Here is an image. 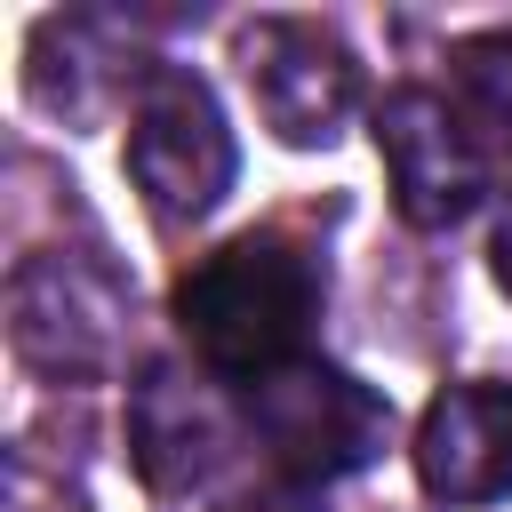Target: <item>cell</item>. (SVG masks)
<instances>
[{
	"label": "cell",
	"mask_w": 512,
	"mask_h": 512,
	"mask_svg": "<svg viewBox=\"0 0 512 512\" xmlns=\"http://www.w3.org/2000/svg\"><path fill=\"white\" fill-rule=\"evenodd\" d=\"M488 272H496V288L512 296V200L496 208V232H488Z\"/></svg>",
	"instance_id": "8fae6325"
},
{
	"label": "cell",
	"mask_w": 512,
	"mask_h": 512,
	"mask_svg": "<svg viewBox=\"0 0 512 512\" xmlns=\"http://www.w3.org/2000/svg\"><path fill=\"white\" fill-rule=\"evenodd\" d=\"M456 112L488 152L512 160V32H480L456 48Z\"/></svg>",
	"instance_id": "9c48e42d"
},
{
	"label": "cell",
	"mask_w": 512,
	"mask_h": 512,
	"mask_svg": "<svg viewBox=\"0 0 512 512\" xmlns=\"http://www.w3.org/2000/svg\"><path fill=\"white\" fill-rule=\"evenodd\" d=\"M128 280L96 248H40L8 272V344L56 384H88L120 360Z\"/></svg>",
	"instance_id": "277c9868"
},
{
	"label": "cell",
	"mask_w": 512,
	"mask_h": 512,
	"mask_svg": "<svg viewBox=\"0 0 512 512\" xmlns=\"http://www.w3.org/2000/svg\"><path fill=\"white\" fill-rule=\"evenodd\" d=\"M128 448H136L152 488H200L224 464V408L184 368L152 360L144 384L128 392Z\"/></svg>",
	"instance_id": "ba28073f"
},
{
	"label": "cell",
	"mask_w": 512,
	"mask_h": 512,
	"mask_svg": "<svg viewBox=\"0 0 512 512\" xmlns=\"http://www.w3.org/2000/svg\"><path fill=\"white\" fill-rule=\"evenodd\" d=\"M224 512H312V496L296 480H280V488H256V496H232Z\"/></svg>",
	"instance_id": "30bf717a"
},
{
	"label": "cell",
	"mask_w": 512,
	"mask_h": 512,
	"mask_svg": "<svg viewBox=\"0 0 512 512\" xmlns=\"http://www.w3.org/2000/svg\"><path fill=\"white\" fill-rule=\"evenodd\" d=\"M376 152L392 176V208L416 232H448L480 208L488 192V144L440 88H392L376 104Z\"/></svg>",
	"instance_id": "8992f818"
},
{
	"label": "cell",
	"mask_w": 512,
	"mask_h": 512,
	"mask_svg": "<svg viewBox=\"0 0 512 512\" xmlns=\"http://www.w3.org/2000/svg\"><path fill=\"white\" fill-rule=\"evenodd\" d=\"M128 176L168 224H200L232 192L240 144L224 128L216 88L192 64H144L136 104H128Z\"/></svg>",
	"instance_id": "3957f363"
},
{
	"label": "cell",
	"mask_w": 512,
	"mask_h": 512,
	"mask_svg": "<svg viewBox=\"0 0 512 512\" xmlns=\"http://www.w3.org/2000/svg\"><path fill=\"white\" fill-rule=\"evenodd\" d=\"M320 264L280 232H240L208 248L176 280V328L200 352V368L256 384L288 360H304V336L320 320Z\"/></svg>",
	"instance_id": "6da1fadb"
},
{
	"label": "cell",
	"mask_w": 512,
	"mask_h": 512,
	"mask_svg": "<svg viewBox=\"0 0 512 512\" xmlns=\"http://www.w3.org/2000/svg\"><path fill=\"white\" fill-rule=\"evenodd\" d=\"M416 480L440 504L512 496V384H448L416 424Z\"/></svg>",
	"instance_id": "52a82bcc"
},
{
	"label": "cell",
	"mask_w": 512,
	"mask_h": 512,
	"mask_svg": "<svg viewBox=\"0 0 512 512\" xmlns=\"http://www.w3.org/2000/svg\"><path fill=\"white\" fill-rule=\"evenodd\" d=\"M240 72H248V96H256V120L296 144V152H320L344 136V120L360 112V64L352 48L312 24V16H256L240 32Z\"/></svg>",
	"instance_id": "5b68a950"
},
{
	"label": "cell",
	"mask_w": 512,
	"mask_h": 512,
	"mask_svg": "<svg viewBox=\"0 0 512 512\" xmlns=\"http://www.w3.org/2000/svg\"><path fill=\"white\" fill-rule=\"evenodd\" d=\"M240 424H248L256 448L280 464V480L320 488V480H344V472H360V464L384 456V440H392V400H384L376 384H360L352 368L304 352V360L240 384Z\"/></svg>",
	"instance_id": "7a4b0ae2"
}]
</instances>
